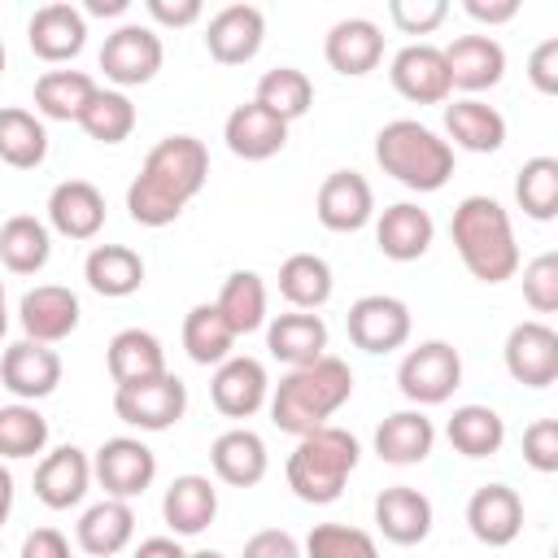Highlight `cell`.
Instances as JSON below:
<instances>
[{
  "label": "cell",
  "mask_w": 558,
  "mask_h": 558,
  "mask_svg": "<svg viewBox=\"0 0 558 558\" xmlns=\"http://www.w3.org/2000/svg\"><path fill=\"white\" fill-rule=\"evenodd\" d=\"M222 140L240 161H266L275 153H283L288 144V122H279L275 113H266L257 100H244L227 113L222 122Z\"/></svg>",
  "instance_id": "obj_24"
},
{
  "label": "cell",
  "mask_w": 558,
  "mask_h": 558,
  "mask_svg": "<svg viewBox=\"0 0 558 558\" xmlns=\"http://www.w3.org/2000/svg\"><path fill=\"white\" fill-rule=\"evenodd\" d=\"M432 519H436V510H432L427 493H418L410 484H392V488H384L375 497V527L392 545H418V541H427Z\"/></svg>",
  "instance_id": "obj_27"
},
{
  "label": "cell",
  "mask_w": 558,
  "mask_h": 558,
  "mask_svg": "<svg viewBox=\"0 0 558 558\" xmlns=\"http://www.w3.org/2000/svg\"><path fill=\"white\" fill-rule=\"evenodd\" d=\"M105 362H109L113 388L144 384V379L166 375V349H161V340H157L153 331H144V327H122V331L109 340Z\"/></svg>",
  "instance_id": "obj_32"
},
{
  "label": "cell",
  "mask_w": 558,
  "mask_h": 558,
  "mask_svg": "<svg viewBox=\"0 0 558 558\" xmlns=\"http://www.w3.org/2000/svg\"><path fill=\"white\" fill-rule=\"evenodd\" d=\"M344 327H349V340L353 349L362 353H392L410 340V305L401 296H388V292H371V296H357L344 314Z\"/></svg>",
  "instance_id": "obj_10"
},
{
  "label": "cell",
  "mask_w": 558,
  "mask_h": 558,
  "mask_svg": "<svg viewBox=\"0 0 558 558\" xmlns=\"http://www.w3.org/2000/svg\"><path fill=\"white\" fill-rule=\"evenodd\" d=\"M445 436L449 445L462 453V458H493L501 445H506V418L493 410V405H458L445 423Z\"/></svg>",
  "instance_id": "obj_38"
},
{
  "label": "cell",
  "mask_w": 558,
  "mask_h": 558,
  "mask_svg": "<svg viewBox=\"0 0 558 558\" xmlns=\"http://www.w3.org/2000/svg\"><path fill=\"white\" fill-rule=\"evenodd\" d=\"M209 179V148L196 135H166L148 148L126 187V214L140 227H170Z\"/></svg>",
  "instance_id": "obj_1"
},
{
  "label": "cell",
  "mask_w": 558,
  "mask_h": 558,
  "mask_svg": "<svg viewBox=\"0 0 558 558\" xmlns=\"http://www.w3.org/2000/svg\"><path fill=\"white\" fill-rule=\"evenodd\" d=\"M218 514V488L209 475H174L161 497V519L174 536H201Z\"/></svg>",
  "instance_id": "obj_30"
},
{
  "label": "cell",
  "mask_w": 558,
  "mask_h": 558,
  "mask_svg": "<svg viewBox=\"0 0 558 558\" xmlns=\"http://www.w3.org/2000/svg\"><path fill=\"white\" fill-rule=\"evenodd\" d=\"M462 9L471 22H484V26H501L519 17V0H462Z\"/></svg>",
  "instance_id": "obj_54"
},
{
  "label": "cell",
  "mask_w": 558,
  "mask_h": 558,
  "mask_svg": "<svg viewBox=\"0 0 558 558\" xmlns=\"http://www.w3.org/2000/svg\"><path fill=\"white\" fill-rule=\"evenodd\" d=\"M362 445L344 427H318L310 436H296V449L288 453V488L310 506H331L349 475L357 471Z\"/></svg>",
  "instance_id": "obj_5"
},
{
  "label": "cell",
  "mask_w": 558,
  "mask_h": 558,
  "mask_svg": "<svg viewBox=\"0 0 558 558\" xmlns=\"http://www.w3.org/2000/svg\"><path fill=\"white\" fill-rule=\"evenodd\" d=\"M113 414H118L126 427L166 432V427H174V423L187 414V384L166 371V375H157V379L113 388Z\"/></svg>",
  "instance_id": "obj_8"
},
{
  "label": "cell",
  "mask_w": 558,
  "mask_h": 558,
  "mask_svg": "<svg viewBox=\"0 0 558 558\" xmlns=\"http://www.w3.org/2000/svg\"><path fill=\"white\" fill-rule=\"evenodd\" d=\"M523 462L541 475L558 471V418H536L523 427Z\"/></svg>",
  "instance_id": "obj_49"
},
{
  "label": "cell",
  "mask_w": 558,
  "mask_h": 558,
  "mask_svg": "<svg viewBox=\"0 0 558 558\" xmlns=\"http://www.w3.org/2000/svg\"><path fill=\"white\" fill-rule=\"evenodd\" d=\"M183 349L196 366H222L235 353V331L227 327V318L218 314L214 301H201L187 310L183 318Z\"/></svg>",
  "instance_id": "obj_40"
},
{
  "label": "cell",
  "mask_w": 558,
  "mask_h": 558,
  "mask_svg": "<svg viewBox=\"0 0 558 558\" xmlns=\"http://www.w3.org/2000/svg\"><path fill=\"white\" fill-rule=\"evenodd\" d=\"M375 161L410 192H440L453 179V148L418 118H392L375 135Z\"/></svg>",
  "instance_id": "obj_4"
},
{
  "label": "cell",
  "mask_w": 558,
  "mask_h": 558,
  "mask_svg": "<svg viewBox=\"0 0 558 558\" xmlns=\"http://www.w3.org/2000/svg\"><path fill=\"white\" fill-rule=\"evenodd\" d=\"M166 61V48H161V35L153 26H140V22H122L118 31L105 35L100 44V70L105 78L113 83V92H126V87H144L157 78Z\"/></svg>",
  "instance_id": "obj_7"
},
{
  "label": "cell",
  "mask_w": 558,
  "mask_h": 558,
  "mask_svg": "<svg viewBox=\"0 0 558 558\" xmlns=\"http://www.w3.org/2000/svg\"><path fill=\"white\" fill-rule=\"evenodd\" d=\"M92 480H100L105 497H144L157 480V453L140 436H109L92 458Z\"/></svg>",
  "instance_id": "obj_9"
},
{
  "label": "cell",
  "mask_w": 558,
  "mask_h": 558,
  "mask_svg": "<svg viewBox=\"0 0 558 558\" xmlns=\"http://www.w3.org/2000/svg\"><path fill=\"white\" fill-rule=\"evenodd\" d=\"M314 214H318V222L327 231H340V235L362 231L375 218V192H371V183L357 170H331L318 183Z\"/></svg>",
  "instance_id": "obj_17"
},
{
  "label": "cell",
  "mask_w": 558,
  "mask_h": 558,
  "mask_svg": "<svg viewBox=\"0 0 558 558\" xmlns=\"http://www.w3.org/2000/svg\"><path fill=\"white\" fill-rule=\"evenodd\" d=\"M266 44V13L257 4H227L205 26V48L218 65H244Z\"/></svg>",
  "instance_id": "obj_15"
},
{
  "label": "cell",
  "mask_w": 558,
  "mask_h": 558,
  "mask_svg": "<svg viewBox=\"0 0 558 558\" xmlns=\"http://www.w3.org/2000/svg\"><path fill=\"white\" fill-rule=\"evenodd\" d=\"M209 401L218 414L227 418H253L266 401H270V379H266V366L248 353H231L222 366H214V379H209Z\"/></svg>",
  "instance_id": "obj_12"
},
{
  "label": "cell",
  "mask_w": 558,
  "mask_h": 558,
  "mask_svg": "<svg viewBox=\"0 0 558 558\" xmlns=\"http://www.w3.org/2000/svg\"><path fill=\"white\" fill-rule=\"evenodd\" d=\"M48 157V131L31 109H0V161L13 170H35Z\"/></svg>",
  "instance_id": "obj_41"
},
{
  "label": "cell",
  "mask_w": 558,
  "mask_h": 558,
  "mask_svg": "<svg viewBox=\"0 0 558 558\" xmlns=\"http://www.w3.org/2000/svg\"><path fill=\"white\" fill-rule=\"evenodd\" d=\"M527 78H532V87H536L541 96H554V92H558V39H554V35L532 48V57H527Z\"/></svg>",
  "instance_id": "obj_51"
},
{
  "label": "cell",
  "mask_w": 558,
  "mask_h": 558,
  "mask_svg": "<svg viewBox=\"0 0 558 558\" xmlns=\"http://www.w3.org/2000/svg\"><path fill=\"white\" fill-rule=\"evenodd\" d=\"M131 558H187V549H183L174 536H148V541L135 545Z\"/></svg>",
  "instance_id": "obj_55"
},
{
  "label": "cell",
  "mask_w": 558,
  "mask_h": 558,
  "mask_svg": "<svg viewBox=\"0 0 558 558\" xmlns=\"http://www.w3.org/2000/svg\"><path fill=\"white\" fill-rule=\"evenodd\" d=\"M353 397V371L349 362L323 353L310 366H292L275 392H270V423L288 436H310L327 427V418Z\"/></svg>",
  "instance_id": "obj_2"
},
{
  "label": "cell",
  "mask_w": 558,
  "mask_h": 558,
  "mask_svg": "<svg viewBox=\"0 0 558 558\" xmlns=\"http://www.w3.org/2000/svg\"><path fill=\"white\" fill-rule=\"evenodd\" d=\"M78 126L96 140V144H122L131 131H135V105L126 92H113V87H96L92 105L83 109Z\"/></svg>",
  "instance_id": "obj_43"
},
{
  "label": "cell",
  "mask_w": 558,
  "mask_h": 558,
  "mask_svg": "<svg viewBox=\"0 0 558 558\" xmlns=\"http://www.w3.org/2000/svg\"><path fill=\"white\" fill-rule=\"evenodd\" d=\"M506 371L514 384L523 388H549L558 379V331L541 318H527V323H514L510 336H506Z\"/></svg>",
  "instance_id": "obj_11"
},
{
  "label": "cell",
  "mask_w": 558,
  "mask_h": 558,
  "mask_svg": "<svg viewBox=\"0 0 558 558\" xmlns=\"http://www.w3.org/2000/svg\"><path fill=\"white\" fill-rule=\"evenodd\" d=\"M240 558H305L301 554V541L283 527H262L244 541V554Z\"/></svg>",
  "instance_id": "obj_50"
},
{
  "label": "cell",
  "mask_w": 558,
  "mask_h": 558,
  "mask_svg": "<svg viewBox=\"0 0 558 558\" xmlns=\"http://www.w3.org/2000/svg\"><path fill=\"white\" fill-rule=\"evenodd\" d=\"M336 292V279H331V266L318 257V253H292L283 257L279 266V296L292 305V310H323Z\"/></svg>",
  "instance_id": "obj_37"
},
{
  "label": "cell",
  "mask_w": 558,
  "mask_h": 558,
  "mask_svg": "<svg viewBox=\"0 0 558 558\" xmlns=\"http://www.w3.org/2000/svg\"><path fill=\"white\" fill-rule=\"evenodd\" d=\"M9 331V301H4V279H0V340Z\"/></svg>",
  "instance_id": "obj_58"
},
{
  "label": "cell",
  "mask_w": 558,
  "mask_h": 558,
  "mask_svg": "<svg viewBox=\"0 0 558 558\" xmlns=\"http://www.w3.org/2000/svg\"><path fill=\"white\" fill-rule=\"evenodd\" d=\"M0 74H4V44H0Z\"/></svg>",
  "instance_id": "obj_60"
},
{
  "label": "cell",
  "mask_w": 558,
  "mask_h": 558,
  "mask_svg": "<svg viewBox=\"0 0 558 558\" xmlns=\"http://www.w3.org/2000/svg\"><path fill=\"white\" fill-rule=\"evenodd\" d=\"M388 78H392L397 96H405L410 105H445L453 92L449 70H445V52L436 44H405L392 57Z\"/></svg>",
  "instance_id": "obj_16"
},
{
  "label": "cell",
  "mask_w": 558,
  "mask_h": 558,
  "mask_svg": "<svg viewBox=\"0 0 558 558\" xmlns=\"http://www.w3.org/2000/svg\"><path fill=\"white\" fill-rule=\"evenodd\" d=\"M253 100H257L266 113H275L279 122H296V118H305L310 105H314V83H310L305 70H296V65H275V70H266V74L257 78Z\"/></svg>",
  "instance_id": "obj_42"
},
{
  "label": "cell",
  "mask_w": 558,
  "mask_h": 558,
  "mask_svg": "<svg viewBox=\"0 0 558 558\" xmlns=\"http://www.w3.org/2000/svg\"><path fill=\"white\" fill-rule=\"evenodd\" d=\"M48 445V418L31 401L0 405V458H35Z\"/></svg>",
  "instance_id": "obj_45"
},
{
  "label": "cell",
  "mask_w": 558,
  "mask_h": 558,
  "mask_svg": "<svg viewBox=\"0 0 558 558\" xmlns=\"http://www.w3.org/2000/svg\"><path fill=\"white\" fill-rule=\"evenodd\" d=\"M453 248L471 279L480 283H506L519 275V240L510 227V214L493 196H462L449 218Z\"/></svg>",
  "instance_id": "obj_3"
},
{
  "label": "cell",
  "mask_w": 558,
  "mask_h": 558,
  "mask_svg": "<svg viewBox=\"0 0 558 558\" xmlns=\"http://www.w3.org/2000/svg\"><path fill=\"white\" fill-rule=\"evenodd\" d=\"M514 201L532 222H549L558 214V161L554 157L523 161L514 179Z\"/></svg>",
  "instance_id": "obj_44"
},
{
  "label": "cell",
  "mask_w": 558,
  "mask_h": 558,
  "mask_svg": "<svg viewBox=\"0 0 558 558\" xmlns=\"http://www.w3.org/2000/svg\"><path fill=\"white\" fill-rule=\"evenodd\" d=\"M87 488H92V458L78 445H61V449L39 458V466H35V497L48 510L78 506L87 497Z\"/></svg>",
  "instance_id": "obj_21"
},
{
  "label": "cell",
  "mask_w": 558,
  "mask_h": 558,
  "mask_svg": "<svg viewBox=\"0 0 558 558\" xmlns=\"http://www.w3.org/2000/svg\"><path fill=\"white\" fill-rule=\"evenodd\" d=\"M9 514H13V475H9V466L0 462V527L9 523Z\"/></svg>",
  "instance_id": "obj_57"
},
{
  "label": "cell",
  "mask_w": 558,
  "mask_h": 558,
  "mask_svg": "<svg viewBox=\"0 0 558 558\" xmlns=\"http://www.w3.org/2000/svg\"><path fill=\"white\" fill-rule=\"evenodd\" d=\"M187 558H227V554H218V549H196V554H187Z\"/></svg>",
  "instance_id": "obj_59"
},
{
  "label": "cell",
  "mask_w": 558,
  "mask_h": 558,
  "mask_svg": "<svg viewBox=\"0 0 558 558\" xmlns=\"http://www.w3.org/2000/svg\"><path fill=\"white\" fill-rule=\"evenodd\" d=\"M78 318H83V305L61 283H39L17 301V323L35 344H61L65 336H74Z\"/></svg>",
  "instance_id": "obj_18"
},
{
  "label": "cell",
  "mask_w": 558,
  "mask_h": 558,
  "mask_svg": "<svg viewBox=\"0 0 558 558\" xmlns=\"http://www.w3.org/2000/svg\"><path fill=\"white\" fill-rule=\"evenodd\" d=\"M52 257V231L35 214H13L0 227V262L13 275H35Z\"/></svg>",
  "instance_id": "obj_36"
},
{
  "label": "cell",
  "mask_w": 558,
  "mask_h": 558,
  "mask_svg": "<svg viewBox=\"0 0 558 558\" xmlns=\"http://www.w3.org/2000/svg\"><path fill=\"white\" fill-rule=\"evenodd\" d=\"M445 135H449V148H462V153H497L506 144V118L488 100L462 96V100L445 105Z\"/></svg>",
  "instance_id": "obj_28"
},
{
  "label": "cell",
  "mask_w": 558,
  "mask_h": 558,
  "mask_svg": "<svg viewBox=\"0 0 558 558\" xmlns=\"http://www.w3.org/2000/svg\"><path fill=\"white\" fill-rule=\"evenodd\" d=\"M436 445V423L423 410H397L375 427V453L388 466H414L432 453Z\"/></svg>",
  "instance_id": "obj_33"
},
{
  "label": "cell",
  "mask_w": 558,
  "mask_h": 558,
  "mask_svg": "<svg viewBox=\"0 0 558 558\" xmlns=\"http://www.w3.org/2000/svg\"><path fill=\"white\" fill-rule=\"evenodd\" d=\"M440 52H445L449 83L466 96H480L506 78V48L493 35H458Z\"/></svg>",
  "instance_id": "obj_20"
},
{
  "label": "cell",
  "mask_w": 558,
  "mask_h": 558,
  "mask_svg": "<svg viewBox=\"0 0 558 558\" xmlns=\"http://www.w3.org/2000/svg\"><path fill=\"white\" fill-rule=\"evenodd\" d=\"M436 240V222L423 205L414 201H397L379 214L375 222V244L388 262H418Z\"/></svg>",
  "instance_id": "obj_25"
},
{
  "label": "cell",
  "mask_w": 558,
  "mask_h": 558,
  "mask_svg": "<svg viewBox=\"0 0 558 558\" xmlns=\"http://www.w3.org/2000/svg\"><path fill=\"white\" fill-rule=\"evenodd\" d=\"M26 44L48 65H61V61L78 57L83 44H87V17H83V9L70 4V0L39 4L31 13V22H26Z\"/></svg>",
  "instance_id": "obj_13"
},
{
  "label": "cell",
  "mask_w": 558,
  "mask_h": 558,
  "mask_svg": "<svg viewBox=\"0 0 558 558\" xmlns=\"http://www.w3.org/2000/svg\"><path fill=\"white\" fill-rule=\"evenodd\" d=\"M96 96V78L83 70H44L35 78V113L52 122H78Z\"/></svg>",
  "instance_id": "obj_35"
},
{
  "label": "cell",
  "mask_w": 558,
  "mask_h": 558,
  "mask_svg": "<svg viewBox=\"0 0 558 558\" xmlns=\"http://www.w3.org/2000/svg\"><path fill=\"white\" fill-rule=\"evenodd\" d=\"M126 9L131 0H83V17H118Z\"/></svg>",
  "instance_id": "obj_56"
},
{
  "label": "cell",
  "mask_w": 558,
  "mask_h": 558,
  "mask_svg": "<svg viewBox=\"0 0 558 558\" xmlns=\"http://www.w3.org/2000/svg\"><path fill=\"white\" fill-rule=\"evenodd\" d=\"M144 9H148V17L157 22V26H192V22H201V0H144Z\"/></svg>",
  "instance_id": "obj_52"
},
{
  "label": "cell",
  "mask_w": 558,
  "mask_h": 558,
  "mask_svg": "<svg viewBox=\"0 0 558 558\" xmlns=\"http://www.w3.org/2000/svg\"><path fill=\"white\" fill-rule=\"evenodd\" d=\"M323 57L336 74L362 78L384 61V31L371 17H340L323 39Z\"/></svg>",
  "instance_id": "obj_22"
},
{
  "label": "cell",
  "mask_w": 558,
  "mask_h": 558,
  "mask_svg": "<svg viewBox=\"0 0 558 558\" xmlns=\"http://www.w3.org/2000/svg\"><path fill=\"white\" fill-rule=\"evenodd\" d=\"M301 554L305 558H379V545L371 532L353 523H314Z\"/></svg>",
  "instance_id": "obj_46"
},
{
  "label": "cell",
  "mask_w": 558,
  "mask_h": 558,
  "mask_svg": "<svg viewBox=\"0 0 558 558\" xmlns=\"http://www.w3.org/2000/svg\"><path fill=\"white\" fill-rule=\"evenodd\" d=\"M61 384V357L52 344H35V340H17L0 353V388H9L17 401H44L52 397Z\"/></svg>",
  "instance_id": "obj_14"
},
{
  "label": "cell",
  "mask_w": 558,
  "mask_h": 558,
  "mask_svg": "<svg viewBox=\"0 0 558 558\" xmlns=\"http://www.w3.org/2000/svg\"><path fill=\"white\" fill-rule=\"evenodd\" d=\"M83 279L96 296L122 301V296L144 288V257L126 244H96L83 262Z\"/></svg>",
  "instance_id": "obj_34"
},
{
  "label": "cell",
  "mask_w": 558,
  "mask_h": 558,
  "mask_svg": "<svg viewBox=\"0 0 558 558\" xmlns=\"http://www.w3.org/2000/svg\"><path fill=\"white\" fill-rule=\"evenodd\" d=\"M458 384H462V357L449 340H423L397 366V388L405 401H414V410L445 405L458 392Z\"/></svg>",
  "instance_id": "obj_6"
},
{
  "label": "cell",
  "mask_w": 558,
  "mask_h": 558,
  "mask_svg": "<svg viewBox=\"0 0 558 558\" xmlns=\"http://www.w3.org/2000/svg\"><path fill=\"white\" fill-rule=\"evenodd\" d=\"M209 466L222 484L231 488H253L266 480V466H270V453H266V440L253 432V427H231L222 436H214L209 445Z\"/></svg>",
  "instance_id": "obj_26"
},
{
  "label": "cell",
  "mask_w": 558,
  "mask_h": 558,
  "mask_svg": "<svg viewBox=\"0 0 558 558\" xmlns=\"http://www.w3.org/2000/svg\"><path fill=\"white\" fill-rule=\"evenodd\" d=\"M266 349L270 357L288 362L292 366H310L327 353V323L310 310H288V314H275L266 323Z\"/></svg>",
  "instance_id": "obj_29"
},
{
  "label": "cell",
  "mask_w": 558,
  "mask_h": 558,
  "mask_svg": "<svg viewBox=\"0 0 558 558\" xmlns=\"http://www.w3.org/2000/svg\"><path fill=\"white\" fill-rule=\"evenodd\" d=\"M218 314L227 318V327L240 336L266 327V279L257 270H231L222 279V292H218Z\"/></svg>",
  "instance_id": "obj_39"
},
{
  "label": "cell",
  "mask_w": 558,
  "mask_h": 558,
  "mask_svg": "<svg viewBox=\"0 0 558 558\" xmlns=\"http://www.w3.org/2000/svg\"><path fill=\"white\" fill-rule=\"evenodd\" d=\"M388 17L401 35H432L449 17V4L445 0H392Z\"/></svg>",
  "instance_id": "obj_48"
},
{
  "label": "cell",
  "mask_w": 558,
  "mask_h": 558,
  "mask_svg": "<svg viewBox=\"0 0 558 558\" xmlns=\"http://www.w3.org/2000/svg\"><path fill=\"white\" fill-rule=\"evenodd\" d=\"M523 301L536 314H554L558 310V253H541L523 266Z\"/></svg>",
  "instance_id": "obj_47"
},
{
  "label": "cell",
  "mask_w": 558,
  "mask_h": 558,
  "mask_svg": "<svg viewBox=\"0 0 558 558\" xmlns=\"http://www.w3.org/2000/svg\"><path fill=\"white\" fill-rule=\"evenodd\" d=\"M48 227L65 240H96L105 227V196L87 179H65L48 192Z\"/></svg>",
  "instance_id": "obj_23"
},
{
  "label": "cell",
  "mask_w": 558,
  "mask_h": 558,
  "mask_svg": "<svg viewBox=\"0 0 558 558\" xmlns=\"http://www.w3.org/2000/svg\"><path fill=\"white\" fill-rule=\"evenodd\" d=\"M131 536H135V510H131V501H118V497H105V501L87 506L74 523V541L92 558L122 554L131 545Z\"/></svg>",
  "instance_id": "obj_31"
},
{
  "label": "cell",
  "mask_w": 558,
  "mask_h": 558,
  "mask_svg": "<svg viewBox=\"0 0 558 558\" xmlns=\"http://www.w3.org/2000/svg\"><path fill=\"white\" fill-rule=\"evenodd\" d=\"M466 527L480 545L506 549L523 532V497L510 484H480L466 501Z\"/></svg>",
  "instance_id": "obj_19"
},
{
  "label": "cell",
  "mask_w": 558,
  "mask_h": 558,
  "mask_svg": "<svg viewBox=\"0 0 558 558\" xmlns=\"http://www.w3.org/2000/svg\"><path fill=\"white\" fill-rule=\"evenodd\" d=\"M22 558H70V541L57 527H35L22 541Z\"/></svg>",
  "instance_id": "obj_53"
}]
</instances>
